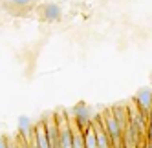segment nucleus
<instances>
[{
    "mask_svg": "<svg viewBox=\"0 0 152 148\" xmlns=\"http://www.w3.org/2000/svg\"><path fill=\"white\" fill-rule=\"evenodd\" d=\"M61 17H62V11L57 4H46L42 7V18L46 22H59Z\"/></svg>",
    "mask_w": 152,
    "mask_h": 148,
    "instance_id": "6e6552de",
    "label": "nucleus"
},
{
    "mask_svg": "<svg viewBox=\"0 0 152 148\" xmlns=\"http://www.w3.org/2000/svg\"><path fill=\"white\" fill-rule=\"evenodd\" d=\"M110 110H112V113H114V117L117 119L119 126H121V130H125L126 124H128V108H126V106H114V108H110Z\"/></svg>",
    "mask_w": 152,
    "mask_h": 148,
    "instance_id": "9d476101",
    "label": "nucleus"
},
{
    "mask_svg": "<svg viewBox=\"0 0 152 148\" xmlns=\"http://www.w3.org/2000/svg\"><path fill=\"white\" fill-rule=\"evenodd\" d=\"M150 90H152V88H150Z\"/></svg>",
    "mask_w": 152,
    "mask_h": 148,
    "instance_id": "a211bd4d",
    "label": "nucleus"
},
{
    "mask_svg": "<svg viewBox=\"0 0 152 148\" xmlns=\"http://www.w3.org/2000/svg\"><path fill=\"white\" fill-rule=\"evenodd\" d=\"M28 148H39V146H37V143L33 141V137H31V139H28Z\"/></svg>",
    "mask_w": 152,
    "mask_h": 148,
    "instance_id": "dca6fc26",
    "label": "nucleus"
},
{
    "mask_svg": "<svg viewBox=\"0 0 152 148\" xmlns=\"http://www.w3.org/2000/svg\"><path fill=\"white\" fill-rule=\"evenodd\" d=\"M73 124V123H72ZM72 148H84V141H83V130L77 128L73 124V135H72Z\"/></svg>",
    "mask_w": 152,
    "mask_h": 148,
    "instance_id": "9b49d317",
    "label": "nucleus"
},
{
    "mask_svg": "<svg viewBox=\"0 0 152 148\" xmlns=\"http://www.w3.org/2000/svg\"><path fill=\"white\" fill-rule=\"evenodd\" d=\"M17 130H18V135L22 137V139H31V133H33V124H31L29 117L26 115H20L18 121H17Z\"/></svg>",
    "mask_w": 152,
    "mask_h": 148,
    "instance_id": "0eeeda50",
    "label": "nucleus"
},
{
    "mask_svg": "<svg viewBox=\"0 0 152 148\" xmlns=\"http://www.w3.org/2000/svg\"><path fill=\"white\" fill-rule=\"evenodd\" d=\"M17 143H18V148H28V141L22 139L20 135H17Z\"/></svg>",
    "mask_w": 152,
    "mask_h": 148,
    "instance_id": "4468645a",
    "label": "nucleus"
},
{
    "mask_svg": "<svg viewBox=\"0 0 152 148\" xmlns=\"http://www.w3.org/2000/svg\"><path fill=\"white\" fill-rule=\"evenodd\" d=\"M11 4H15V6H28L31 0H9Z\"/></svg>",
    "mask_w": 152,
    "mask_h": 148,
    "instance_id": "2eb2a0df",
    "label": "nucleus"
},
{
    "mask_svg": "<svg viewBox=\"0 0 152 148\" xmlns=\"http://www.w3.org/2000/svg\"><path fill=\"white\" fill-rule=\"evenodd\" d=\"M99 119H101V124H103L106 135L110 137L112 148H123V130H121V126H119L117 119L114 117L112 110H110V108L104 110V112L99 115Z\"/></svg>",
    "mask_w": 152,
    "mask_h": 148,
    "instance_id": "f257e3e1",
    "label": "nucleus"
},
{
    "mask_svg": "<svg viewBox=\"0 0 152 148\" xmlns=\"http://www.w3.org/2000/svg\"><path fill=\"white\" fill-rule=\"evenodd\" d=\"M7 148H18V143H17V139H15V141H11V139H9V143H7Z\"/></svg>",
    "mask_w": 152,
    "mask_h": 148,
    "instance_id": "f3484780",
    "label": "nucleus"
},
{
    "mask_svg": "<svg viewBox=\"0 0 152 148\" xmlns=\"http://www.w3.org/2000/svg\"><path fill=\"white\" fill-rule=\"evenodd\" d=\"M7 143H9V137L7 135H0V148H7Z\"/></svg>",
    "mask_w": 152,
    "mask_h": 148,
    "instance_id": "ddd939ff",
    "label": "nucleus"
},
{
    "mask_svg": "<svg viewBox=\"0 0 152 148\" xmlns=\"http://www.w3.org/2000/svg\"><path fill=\"white\" fill-rule=\"evenodd\" d=\"M83 141H84V148H97V139H95V130L94 124H86L83 128Z\"/></svg>",
    "mask_w": 152,
    "mask_h": 148,
    "instance_id": "1a4fd4ad",
    "label": "nucleus"
},
{
    "mask_svg": "<svg viewBox=\"0 0 152 148\" xmlns=\"http://www.w3.org/2000/svg\"><path fill=\"white\" fill-rule=\"evenodd\" d=\"M72 123L77 126V128H84L86 124L92 123V113H90V108L86 106V102H77L75 106L72 108Z\"/></svg>",
    "mask_w": 152,
    "mask_h": 148,
    "instance_id": "f03ea898",
    "label": "nucleus"
},
{
    "mask_svg": "<svg viewBox=\"0 0 152 148\" xmlns=\"http://www.w3.org/2000/svg\"><path fill=\"white\" fill-rule=\"evenodd\" d=\"M97 117H99V115H97ZM97 117H92V124H94V130H95V139H97V148H112L110 137L106 135L103 124H101V119L97 121Z\"/></svg>",
    "mask_w": 152,
    "mask_h": 148,
    "instance_id": "39448f33",
    "label": "nucleus"
},
{
    "mask_svg": "<svg viewBox=\"0 0 152 148\" xmlns=\"http://www.w3.org/2000/svg\"><path fill=\"white\" fill-rule=\"evenodd\" d=\"M42 124H44V132L48 137L50 148H59V124H57L55 117L51 115V117L42 119Z\"/></svg>",
    "mask_w": 152,
    "mask_h": 148,
    "instance_id": "20e7f679",
    "label": "nucleus"
},
{
    "mask_svg": "<svg viewBox=\"0 0 152 148\" xmlns=\"http://www.w3.org/2000/svg\"><path fill=\"white\" fill-rule=\"evenodd\" d=\"M31 137H33V141L37 143L39 148H50V143H48V137H46L42 121H39L37 124H33V133H31Z\"/></svg>",
    "mask_w": 152,
    "mask_h": 148,
    "instance_id": "423d86ee",
    "label": "nucleus"
},
{
    "mask_svg": "<svg viewBox=\"0 0 152 148\" xmlns=\"http://www.w3.org/2000/svg\"><path fill=\"white\" fill-rule=\"evenodd\" d=\"M134 106L147 115L150 113V110H152V90L150 88L137 90V93L134 95Z\"/></svg>",
    "mask_w": 152,
    "mask_h": 148,
    "instance_id": "7ed1b4c3",
    "label": "nucleus"
},
{
    "mask_svg": "<svg viewBox=\"0 0 152 148\" xmlns=\"http://www.w3.org/2000/svg\"><path fill=\"white\" fill-rule=\"evenodd\" d=\"M145 141L147 144H152V115H148V123L145 128Z\"/></svg>",
    "mask_w": 152,
    "mask_h": 148,
    "instance_id": "f8f14e48",
    "label": "nucleus"
}]
</instances>
